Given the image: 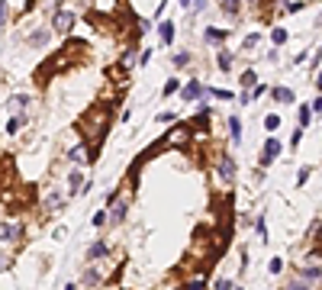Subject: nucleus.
<instances>
[{
  "mask_svg": "<svg viewBox=\"0 0 322 290\" xmlns=\"http://www.w3.org/2000/svg\"><path fill=\"white\" fill-rule=\"evenodd\" d=\"M46 206H48V210H62V193H58V191H48L46 193Z\"/></svg>",
  "mask_w": 322,
  "mask_h": 290,
  "instance_id": "18",
  "label": "nucleus"
},
{
  "mask_svg": "<svg viewBox=\"0 0 322 290\" xmlns=\"http://www.w3.org/2000/svg\"><path fill=\"white\" fill-rule=\"evenodd\" d=\"M297 277H303L306 284H316V281L322 277V267H319V265H309V261H306V265L299 267V274H297Z\"/></svg>",
  "mask_w": 322,
  "mask_h": 290,
  "instance_id": "7",
  "label": "nucleus"
},
{
  "mask_svg": "<svg viewBox=\"0 0 322 290\" xmlns=\"http://www.w3.org/2000/svg\"><path fill=\"white\" fill-rule=\"evenodd\" d=\"M71 26H74V16H71L68 10H62V13L55 16V29H58V32H68Z\"/></svg>",
  "mask_w": 322,
  "mask_h": 290,
  "instance_id": "11",
  "label": "nucleus"
},
{
  "mask_svg": "<svg viewBox=\"0 0 322 290\" xmlns=\"http://www.w3.org/2000/svg\"><path fill=\"white\" fill-rule=\"evenodd\" d=\"M190 122H177V126H171L168 129V136L161 139V145H164V148H168V145H181V148H184L187 142H190Z\"/></svg>",
  "mask_w": 322,
  "mask_h": 290,
  "instance_id": "4",
  "label": "nucleus"
},
{
  "mask_svg": "<svg viewBox=\"0 0 322 290\" xmlns=\"http://www.w3.org/2000/svg\"><path fill=\"white\" fill-rule=\"evenodd\" d=\"M207 39H209V42H223L226 32H223V29H207Z\"/></svg>",
  "mask_w": 322,
  "mask_h": 290,
  "instance_id": "30",
  "label": "nucleus"
},
{
  "mask_svg": "<svg viewBox=\"0 0 322 290\" xmlns=\"http://www.w3.org/2000/svg\"><path fill=\"white\" fill-rule=\"evenodd\" d=\"M7 107H10V113H26V110H29V97H23V94H16V97H10V103H7Z\"/></svg>",
  "mask_w": 322,
  "mask_h": 290,
  "instance_id": "10",
  "label": "nucleus"
},
{
  "mask_svg": "<svg viewBox=\"0 0 322 290\" xmlns=\"http://www.w3.org/2000/svg\"><path fill=\"white\" fill-rule=\"evenodd\" d=\"M219 68H223V71H232V52H226V48L219 52Z\"/></svg>",
  "mask_w": 322,
  "mask_h": 290,
  "instance_id": "24",
  "label": "nucleus"
},
{
  "mask_svg": "<svg viewBox=\"0 0 322 290\" xmlns=\"http://www.w3.org/2000/svg\"><path fill=\"white\" fill-rule=\"evenodd\" d=\"M280 152H284V145H280L274 136H271L268 142H264V152H261V161H258V165H261V168H268V165H271V161H274Z\"/></svg>",
  "mask_w": 322,
  "mask_h": 290,
  "instance_id": "6",
  "label": "nucleus"
},
{
  "mask_svg": "<svg viewBox=\"0 0 322 290\" xmlns=\"http://www.w3.org/2000/svg\"><path fill=\"white\" fill-rule=\"evenodd\" d=\"M0 216H3V210H0Z\"/></svg>",
  "mask_w": 322,
  "mask_h": 290,
  "instance_id": "44",
  "label": "nucleus"
},
{
  "mask_svg": "<svg viewBox=\"0 0 322 290\" xmlns=\"http://www.w3.org/2000/svg\"><path fill=\"white\" fill-rule=\"evenodd\" d=\"M299 139H303V129H297V132L290 136V148H297V145H299Z\"/></svg>",
  "mask_w": 322,
  "mask_h": 290,
  "instance_id": "38",
  "label": "nucleus"
},
{
  "mask_svg": "<svg viewBox=\"0 0 322 290\" xmlns=\"http://www.w3.org/2000/svg\"><path fill=\"white\" fill-rule=\"evenodd\" d=\"M110 255V245L107 242H93L91 248H87V261H103Z\"/></svg>",
  "mask_w": 322,
  "mask_h": 290,
  "instance_id": "8",
  "label": "nucleus"
},
{
  "mask_svg": "<svg viewBox=\"0 0 322 290\" xmlns=\"http://www.w3.org/2000/svg\"><path fill=\"white\" fill-rule=\"evenodd\" d=\"M316 87H319V91H322V71H319V74H316Z\"/></svg>",
  "mask_w": 322,
  "mask_h": 290,
  "instance_id": "41",
  "label": "nucleus"
},
{
  "mask_svg": "<svg viewBox=\"0 0 322 290\" xmlns=\"http://www.w3.org/2000/svg\"><path fill=\"white\" fill-rule=\"evenodd\" d=\"M68 158L74 161V165H84V161H91V152H87V145H74L68 152Z\"/></svg>",
  "mask_w": 322,
  "mask_h": 290,
  "instance_id": "12",
  "label": "nucleus"
},
{
  "mask_svg": "<svg viewBox=\"0 0 322 290\" xmlns=\"http://www.w3.org/2000/svg\"><path fill=\"white\" fill-rule=\"evenodd\" d=\"M223 7H226V13L235 16V13H238V0H223Z\"/></svg>",
  "mask_w": 322,
  "mask_h": 290,
  "instance_id": "31",
  "label": "nucleus"
},
{
  "mask_svg": "<svg viewBox=\"0 0 322 290\" xmlns=\"http://www.w3.org/2000/svg\"><path fill=\"white\" fill-rule=\"evenodd\" d=\"M23 126H26V113H16V116H13V120H10V126H7V132H10V136H16V132L23 129Z\"/></svg>",
  "mask_w": 322,
  "mask_h": 290,
  "instance_id": "16",
  "label": "nucleus"
},
{
  "mask_svg": "<svg viewBox=\"0 0 322 290\" xmlns=\"http://www.w3.org/2000/svg\"><path fill=\"white\" fill-rule=\"evenodd\" d=\"M132 61H136V52H132V48H129V52L123 55V61H119V68H129Z\"/></svg>",
  "mask_w": 322,
  "mask_h": 290,
  "instance_id": "32",
  "label": "nucleus"
},
{
  "mask_svg": "<svg viewBox=\"0 0 322 290\" xmlns=\"http://www.w3.org/2000/svg\"><path fill=\"white\" fill-rule=\"evenodd\" d=\"M264 129H268V132L280 129V116H277V113H268V116H264Z\"/></svg>",
  "mask_w": 322,
  "mask_h": 290,
  "instance_id": "21",
  "label": "nucleus"
},
{
  "mask_svg": "<svg viewBox=\"0 0 322 290\" xmlns=\"http://www.w3.org/2000/svg\"><path fill=\"white\" fill-rule=\"evenodd\" d=\"M190 3H193V0H181V7H190Z\"/></svg>",
  "mask_w": 322,
  "mask_h": 290,
  "instance_id": "42",
  "label": "nucleus"
},
{
  "mask_svg": "<svg viewBox=\"0 0 322 290\" xmlns=\"http://www.w3.org/2000/svg\"><path fill=\"white\" fill-rule=\"evenodd\" d=\"M254 46H258V32H252V36H245V48H248V52H252Z\"/></svg>",
  "mask_w": 322,
  "mask_h": 290,
  "instance_id": "37",
  "label": "nucleus"
},
{
  "mask_svg": "<svg viewBox=\"0 0 322 290\" xmlns=\"http://www.w3.org/2000/svg\"><path fill=\"white\" fill-rule=\"evenodd\" d=\"M284 290H313V284H306L303 277H293V281H287Z\"/></svg>",
  "mask_w": 322,
  "mask_h": 290,
  "instance_id": "20",
  "label": "nucleus"
},
{
  "mask_svg": "<svg viewBox=\"0 0 322 290\" xmlns=\"http://www.w3.org/2000/svg\"><path fill=\"white\" fill-rule=\"evenodd\" d=\"M200 94H203V84H200V81H190V84L181 91V100H197Z\"/></svg>",
  "mask_w": 322,
  "mask_h": 290,
  "instance_id": "13",
  "label": "nucleus"
},
{
  "mask_svg": "<svg viewBox=\"0 0 322 290\" xmlns=\"http://www.w3.org/2000/svg\"><path fill=\"white\" fill-rule=\"evenodd\" d=\"M7 23V0H0V26Z\"/></svg>",
  "mask_w": 322,
  "mask_h": 290,
  "instance_id": "39",
  "label": "nucleus"
},
{
  "mask_svg": "<svg viewBox=\"0 0 322 290\" xmlns=\"http://www.w3.org/2000/svg\"><path fill=\"white\" fill-rule=\"evenodd\" d=\"M174 39V26L171 23H161V42H171Z\"/></svg>",
  "mask_w": 322,
  "mask_h": 290,
  "instance_id": "26",
  "label": "nucleus"
},
{
  "mask_svg": "<svg viewBox=\"0 0 322 290\" xmlns=\"http://www.w3.org/2000/svg\"><path fill=\"white\" fill-rule=\"evenodd\" d=\"M203 287H207V274H193L190 281L184 284V290H203Z\"/></svg>",
  "mask_w": 322,
  "mask_h": 290,
  "instance_id": "17",
  "label": "nucleus"
},
{
  "mask_svg": "<svg viewBox=\"0 0 322 290\" xmlns=\"http://www.w3.org/2000/svg\"><path fill=\"white\" fill-rule=\"evenodd\" d=\"M187 61H190V55H187V52H181V55H174V65H177V68H184Z\"/></svg>",
  "mask_w": 322,
  "mask_h": 290,
  "instance_id": "36",
  "label": "nucleus"
},
{
  "mask_svg": "<svg viewBox=\"0 0 322 290\" xmlns=\"http://www.w3.org/2000/svg\"><path fill=\"white\" fill-rule=\"evenodd\" d=\"M107 126H110V107H103V103H93L91 110H87L81 120H77V129H81V136L87 139V152H91V161L97 158V148L100 142H103V136H107Z\"/></svg>",
  "mask_w": 322,
  "mask_h": 290,
  "instance_id": "1",
  "label": "nucleus"
},
{
  "mask_svg": "<svg viewBox=\"0 0 322 290\" xmlns=\"http://www.w3.org/2000/svg\"><path fill=\"white\" fill-rule=\"evenodd\" d=\"M207 94H209V97H219V100H232V94L229 91H219V87H207Z\"/></svg>",
  "mask_w": 322,
  "mask_h": 290,
  "instance_id": "29",
  "label": "nucleus"
},
{
  "mask_svg": "<svg viewBox=\"0 0 322 290\" xmlns=\"http://www.w3.org/2000/svg\"><path fill=\"white\" fill-rule=\"evenodd\" d=\"M248 3H258V0H248Z\"/></svg>",
  "mask_w": 322,
  "mask_h": 290,
  "instance_id": "43",
  "label": "nucleus"
},
{
  "mask_svg": "<svg viewBox=\"0 0 322 290\" xmlns=\"http://www.w3.org/2000/svg\"><path fill=\"white\" fill-rule=\"evenodd\" d=\"M235 158H232V155L229 152H223V155H219V158H216V181H219V184H232V181H235Z\"/></svg>",
  "mask_w": 322,
  "mask_h": 290,
  "instance_id": "3",
  "label": "nucleus"
},
{
  "mask_svg": "<svg viewBox=\"0 0 322 290\" xmlns=\"http://www.w3.org/2000/svg\"><path fill=\"white\" fill-rule=\"evenodd\" d=\"M297 120H299V126H297V129H306V126H309V120H313V110H309V107H299Z\"/></svg>",
  "mask_w": 322,
  "mask_h": 290,
  "instance_id": "19",
  "label": "nucleus"
},
{
  "mask_svg": "<svg viewBox=\"0 0 322 290\" xmlns=\"http://www.w3.org/2000/svg\"><path fill=\"white\" fill-rule=\"evenodd\" d=\"M77 191H84V171H81V168H77V171H71V174H68V193L74 197Z\"/></svg>",
  "mask_w": 322,
  "mask_h": 290,
  "instance_id": "9",
  "label": "nucleus"
},
{
  "mask_svg": "<svg viewBox=\"0 0 322 290\" xmlns=\"http://www.w3.org/2000/svg\"><path fill=\"white\" fill-rule=\"evenodd\" d=\"M254 84H258V74H254V71H245V74H242V87H245V91H252Z\"/></svg>",
  "mask_w": 322,
  "mask_h": 290,
  "instance_id": "23",
  "label": "nucleus"
},
{
  "mask_svg": "<svg viewBox=\"0 0 322 290\" xmlns=\"http://www.w3.org/2000/svg\"><path fill=\"white\" fill-rule=\"evenodd\" d=\"M313 113H322V97H319V100H313Z\"/></svg>",
  "mask_w": 322,
  "mask_h": 290,
  "instance_id": "40",
  "label": "nucleus"
},
{
  "mask_svg": "<svg viewBox=\"0 0 322 290\" xmlns=\"http://www.w3.org/2000/svg\"><path fill=\"white\" fill-rule=\"evenodd\" d=\"M306 181H309V168H299V174H297V187H303Z\"/></svg>",
  "mask_w": 322,
  "mask_h": 290,
  "instance_id": "33",
  "label": "nucleus"
},
{
  "mask_svg": "<svg viewBox=\"0 0 322 290\" xmlns=\"http://www.w3.org/2000/svg\"><path fill=\"white\" fill-rule=\"evenodd\" d=\"M271 39H274V46H284V42H287V29H280V26H277V29L271 32Z\"/></svg>",
  "mask_w": 322,
  "mask_h": 290,
  "instance_id": "28",
  "label": "nucleus"
},
{
  "mask_svg": "<svg viewBox=\"0 0 322 290\" xmlns=\"http://www.w3.org/2000/svg\"><path fill=\"white\" fill-rule=\"evenodd\" d=\"M46 39H48V32H36V36L29 39V46H42V42H46Z\"/></svg>",
  "mask_w": 322,
  "mask_h": 290,
  "instance_id": "35",
  "label": "nucleus"
},
{
  "mask_svg": "<svg viewBox=\"0 0 322 290\" xmlns=\"http://www.w3.org/2000/svg\"><path fill=\"white\" fill-rule=\"evenodd\" d=\"M268 271H271V274H280V271H284V258H271L268 261Z\"/></svg>",
  "mask_w": 322,
  "mask_h": 290,
  "instance_id": "27",
  "label": "nucleus"
},
{
  "mask_svg": "<svg viewBox=\"0 0 322 290\" xmlns=\"http://www.w3.org/2000/svg\"><path fill=\"white\" fill-rule=\"evenodd\" d=\"M23 239V222L20 219H0V245H13Z\"/></svg>",
  "mask_w": 322,
  "mask_h": 290,
  "instance_id": "5",
  "label": "nucleus"
},
{
  "mask_svg": "<svg viewBox=\"0 0 322 290\" xmlns=\"http://www.w3.org/2000/svg\"><path fill=\"white\" fill-rule=\"evenodd\" d=\"M84 48H87V46L81 42V39H68V42H65V48H62V55H55V61H48V65H46V71H62V68H68L71 61L84 52Z\"/></svg>",
  "mask_w": 322,
  "mask_h": 290,
  "instance_id": "2",
  "label": "nucleus"
},
{
  "mask_svg": "<svg viewBox=\"0 0 322 290\" xmlns=\"http://www.w3.org/2000/svg\"><path fill=\"white\" fill-rule=\"evenodd\" d=\"M107 222H110V213H107V210H97V213H93V226H97V229H103Z\"/></svg>",
  "mask_w": 322,
  "mask_h": 290,
  "instance_id": "22",
  "label": "nucleus"
},
{
  "mask_svg": "<svg viewBox=\"0 0 322 290\" xmlns=\"http://www.w3.org/2000/svg\"><path fill=\"white\" fill-rule=\"evenodd\" d=\"M229 136H232V142H242V120L238 116H229Z\"/></svg>",
  "mask_w": 322,
  "mask_h": 290,
  "instance_id": "15",
  "label": "nucleus"
},
{
  "mask_svg": "<svg viewBox=\"0 0 322 290\" xmlns=\"http://www.w3.org/2000/svg\"><path fill=\"white\" fill-rule=\"evenodd\" d=\"M254 229H258V239H261V242H268V229H264V213L258 216V222H254Z\"/></svg>",
  "mask_w": 322,
  "mask_h": 290,
  "instance_id": "25",
  "label": "nucleus"
},
{
  "mask_svg": "<svg viewBox=\"0 0 322 290\" xmlns=\"http://www.w3.org/2000/svg\"><path fill=\"white\" fill-rule=\"evenodd\" d=\"M213 290H232V281L229 277H219V281H216V287Z\"/></svg>",
  "mask_w": 322,
  "mask_h": 290,
  "instance_id": "34",
  "label": "nucleus"
},
{
  "mask_svg": "<svg viewBox=\"0 0 322 290\" xmlns=\"http://www.w3.org/2000/svg\"><path fill=\"white\" fill-rule=\"evenodd\" d=\"M271 97H274V103H293V91H290V87H274Z\"/></svg>",
  "mask_w": 322,
  "mask_h": 290,
  "instance_id": "14",
  "label": "nucleus"
}]
</instances>
